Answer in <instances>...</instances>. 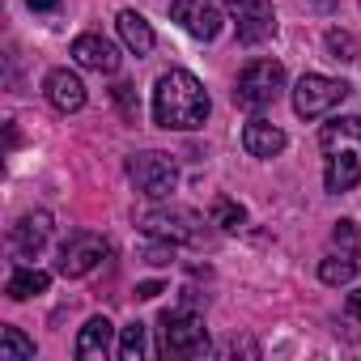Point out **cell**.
<instances>
[{
  "mask_svg": "<svg viewBox=\"0 0 361 361\" xmlns=\"http://www.w3.org/2000/svg\"><path fill=\"white\" fill-rule=\"evenodd\" d=\"M353 276H357V251H340V247H336V251L319 264V281L331 285V289H336V285H348Z\"/></svg>",
  "mask_w": 361,
  "mask_h": 361,
  "instance_id": "ac0fdd59",
  "label": "cell"
},
{
  "mask_svg": "<svg viewBox=\"0 0 361 361\" xmlns=\"http://www.w3.org/2000/svg\"><path fill=\"white\" fill-rule=\"evenodd\" d=\"M209 90L188 68H170L153 85V123L166 132H196L209 119Z\"/></svg>",
  "mask_w": 361,
  "mask_h": 361,
  "instance_id": "6da1fadb",
  "label": "cell"
},
{
  "mask_svg": "<svg viewBox=\"0 0 361 361\" xmlns=\"http://www.w3.org/2000/svg\"><path fill=\"white\" fill-rule=\"evenodd\" d=\"M348 314L361 323V289H353V293H348Z\"/></svg>",
  "mask_w": 361,
  "mask_h": 361,
  "instance_id": "4316f807",
  "label": "cell"
},
{
  "mask_svg": "<svg viewBox=\"0 0 361 361\" xmlns=\"http://www.w3.org/2000/svg\"><path fill=\"white\" fill-rule=\"evenodd\" d=\"M323 149V188L331 196L353 192L361 183V115H340L319 132Z\"/></svg>",
  "mask_w": 361,
  "mask_h": 361,
  "instance_id": "7a4b0ae2",
  "label": "cell"
},
{
  "mask_svg": "<svg viewBox=\"0 0 361 361\" xmlns=\"http://www.w3.org/2000/svg\"><path fill=\"white\" fill-rule=\"evenodd\" d=\"M47 285H51V276H47V272H39V268H13V276H9V285H5V293H9L13 302H30V298L47 293Z\"/></svg>",
  "mask_w": 361,
  "mask_h": 361,
  "instance_id": "e0dca14e",
  "label": "cell"
},
{
  "mask_svg": "<svg viewBox=\"0 0 361 361\" xmlns=\"http://www.w3.org/2000/svg\"><path fill=\"white\" fill-rule=\"evenodd\" d=\"M111 94H115V102H119V111H123V115H128V119H136V111H140V102H136V90H132V85H123V81H119V85H115V90H111Z\"/></svg>",
  "mask_w": 361,
  "mask_h": 361,
  "instance_id": "d4e9b609",
  "label": "cell"
},
{
  "mask_svg": "<svg viewBox=\"0 0 361 361\" xmlns=\"http://www.w3.org/2000/svg\"><path fill=\"white\" fill-rule=\"evenodd\" d=\"M226 9L234 18V30H238V43L247 47H259L276 35V13L268 0H226Z\"/></svg>",
  "mask_w": 361,
  "mask_h": 361,
  "instance_id": "9c48e42d",
  "label": "cell"
},
{
  "mask_svg": "<svg viewBox=\"0 0 361 361\" xmlns=\"http://www.w3.org/2000/svg\"><path fill=\"white\" fill-rule=\"evenodd\" d=\"M43 90H47V102H51L60 115H73V111L85 106V85H81V77L68 73V68H51L47 81H43Z\"/></svg>",
  "mask_w": 361,
  "mask_h": 361,
  "instance_id": "4fadbf2b",
  "label": "cell"
},
{
  "mask_svg": "<svg viewBox=\"0 0 361 361\" xmlns=\"http://www.w3.org/2000/svg\"><path fill=\"white\" fill-rule=\"evenodd\" d=\"M149 353V340H145V323H128L123 336H119V357L123 361H140Z\"/></svg>",
  "mask_w": 361,
  "mask_h": 361,
  "instance_id": "7402d4cb",
  "label": "cell"
},
{
  "mask_svg": "<svg viewBox=\"0 0 361 361\" xmlns=\"http://www.w3.org/2000/svg\"><path fill=\"white\" fill-rule=\"evenodd\" d=\"M170 18L183 26L192 39H200V43H213L221 35V13H217L213 0H174Z\"/></svg>",
  "mask_w": 361,
  "mask_h": 361,
  "instance_id": "30bf717a",
  "label": "cell"
},
{
  "mask_svg": "<svg viewBox=\"0 0 361 361\" xmlns=\"http://www.w3.org/2000/svg\"><path fill=\"white\" fill-rule=\"evenodd\" d=\"M73 60H77L81 68H90V73H102V77L119 73V51H115V43H106L102 35H77V39H73Z\"/></svg>",
  "mask_w": 361,
  "mask_h": 361,
  "instance_id": "7c38bea8",
  "label": "cell"
},
{
  "mask_svg": "<svg viewBox=\"0 0 361 361\" xmlns=\"http://www.w3.org/2000/svg\"><path fill=\"white\" fill-rule=\"evenodd\" d=\"M281 94H285V64L281 60H251L234 81V102L251 115L276 106Z\"/></svg>",
  "mask_w": 361,
  "mask_h": 361,
  "instance_id": "277c9868",
  "label": "cell"
},
{
  "mask_svg": "<svg viewBox=\"0 0 361 361\" xmlns=\"http://www.w3.org/2000/svg\"><path fill=\"white\" fill-rule=\"evenodd\" d=\"M348 94H353L348 81H336V77H323V73H306V77L293 85V111H298L302 119H323V115H331Z\"/></svg>",
  "mask_w": 361,
  "mask_h": 361,
  "instance_id": "52a82bcc",
  "label": "cell"
},
{
  "mask_svg": "<svg viewBox=\"0 0 361 361\" xmlns=\"http://www.w3.org/2000/svg\"><path fill=\"white\" fill-rule=\"evenodd\" d=\"M140 259H145V264H153V268H166V264L174 259V243H166V238H153V243L140 251Z\"/></svg>",
  "mask_w": 361,
  "mask_h": 361,
  "instance_id": "603a6c76",
  "label": "cell"
},
{
  "mask_svg": "<svg viewBox=\"0 0 361 361\" xmlns=\"http://www.w3.org/2000/svg\"><path fill=\"white\" fill-rule=\"evenodd\" d=\"M331 247H340V251H357V226L344 217V221H336V230H331Z\"/></svg>",
  "mask_w": 361,
  "mask_h": 361,
  "instance_id": "cb8c5ba5",
  "label": "cell"
},
{
  "mask_svg": "<svg viewBox=\"0 0 361 361\" xmlns=\"http://www.w3.org/2000/svg\"><path fill=\"white\" fill-rule=\"evenodd\" d=\"M217 230H226V234H238L243 226H247V209L238 204V200H230V196H217L213 200V217H209Z\"/></svg>",
  "mask_w": 361,
  "mask_h": 361,
  "instance_id": "ffe728a7",
  "label": "cell"
},
{
  "mask_svg": "<svg viewBox=\"0 0 361 361\" xmlns=\"http://www.w3.org/2000/svg\"><path fill=\"white\" fill-rule=\"evenodd\" d=\"M128 178L132 188L149 200H170L174 188H178V161L161 149H145V153H132L128 157Z\"/></svg>",
  "mask_w": 361,
  "mask_h": 361,
  "instance_id": "5b68a950",
  "label": "cell"
},
{
  "mask_svg": "<svg viewBox=\"0 0 361 361\" xmlns=\"http://www.w3.org/2000/svg\"><path fill=\"white\" fill-rule=\"evenodd\" d=\"M47 238H51V213H43V209L18 217L13 230H9V247H13L22 259H35V255L47 247Z\"/></svg>",
  "mask_w": 361,
  "mask_h": 361,
  "instance_id": "8fae6325",
  "label": "cell"
},
{
  "mask_svg": "<svg viewBox=\"0 0 361 361\" xmlns=\"http://www.w3.org/2000/svg\"><path fill=\"white\" fill-rule=\"evenodd\" d=\"M243 149L251 153V157H276L281 149H285V132L276 128V123H268V119H251L247 128H243Z\"/></svg>",
  "mask_w": 361,
  "mask_h": 361,
  "instance_id": "9a60e30c",
  "label": "cell"
},
{
  "mask_svg": "<svg viewBox=\"0 0 361 361\" xmlns=\"http://www.w3.org/2000/svg\"><path fill=\"white\" fill-rule=\"evenodd\" d=\"M161 293V281H145V285H136V298L140 302H149V298H157Z\"/></svg>",
  "mask_w": 361,
  "mask_h": 361,
  "instance_id": "484cf974",
  "label": "cell"
},
{
  "mask_svg": "<svg viewBox=\"0 0 361 361\" xmlns=\"http://www.w3.org/2000/svg\"><path fill=\"white\" fill-rule=\"evenodd\" d=\"M319 5H331V0H319Z\"/></svg>",
  "mask_w": 361,
  "mask_h": 361,
  "instance_id": "f1b7e54d",
  "label": "cell"
},
{
  "mask_svg": "<svg viewBox=\"0 0 361 361\" xmlns=\"http://www.w3.org/2000/svg\"><path fill=\"white\" fill-rule=\"evenodd\" d=\"M111 344H115V327H111V319H106V314H94V319L81 327L73 353H77L81 361H102V357L111 353Z\"/></svg>",
  "mask_w": 361,
  "mask_h": 361,
  "instance_id": "5bb4252c",
  "label": "cell"
},
{
  "mask_svg": "<svg viewBox=\"0 0 361 361\" xmlns=\"http://www.w3.org/2000/svg\"><path fill=\"white\" fill-rule=\"evenodd\" d=\"M35 340L22 327H5L0 331V361H35Z\"/></svg>",
  "mask_w": 361,
  "mask_h": 361,
  "instance_id": "d6986e66",
  "label": "cell"
},
{
  "mask_svg": "<svg viewBox=\"0 0 361 361\" xmlns=\"http://www.w3.org/2000/svg\"><path fill=\"white\" fill-rule=\"evenodd\" d=\"M106 255H111V243H106L102 234H94V230H73V234H68V243L60 247L56 272H60V276H68V281H77V276H90Z\"/></svg>",
  "mask_w": 361,
  "mask_h": 361,
  "instance_id": "ba28073f",
  "label": "cell"
},
{
  "mask_svg": "<svg viewBox=\"0 0 361 361\" xmlns=\"http://www.w3.org/2000/svg\"><path fill=\"white\" fill-rule=\"evenodd\" d=\"M26 5H30L35 13H47V9H56V5H60V0H26Z\"/></svg>",
  "mask_w": 361,
  "mask_h": 361,
  "instance_id": "83f0119b",
  "label": "cell"
},
{
  "mask_svg": "<svg viewBox=\"0 0 361 361\" xmlns=\"http://www.w3.org/2000/svg\"><path fill=\"white\" fill-rule=\"evenodd\" d=\"M149 238H166V243H204V217L196 209H183V204H161V209H149L140 213L136 221Z\"/></svg>",
  "mask_w": 361,
  "mask_h": 361,
  "instance_id": "8992f818",
  "label": "cell"
},
{
  "mask_svg": "<svg viewBox=\"0 0 361 361\" xmlns=\"http://www.w3.org/2000/svg\"><path fill=\"white\" fill-rule=\"evenodd\" d=\"M115 26H119V39H123V47H128L132 56H149V51H153V26H149L136 9H123Z\"/></svg>",
  "mask_w": 361,
  "mask_h": 361,
  "instance_id": "2e32d148",
  "label": "cell"
},
{
  "mask_svg": "<svg viewBox=\"0 0 361 361\" xmlns=\"http://www.w3.org/2000/svg\"><path fill=\"white\" fill-rule=\"evenodd\" d=\"M323 47H327V60H336V64H353L357 51H361L348 30H327V35H323Z\"/></svg>",
  "mask_w": 361,
  "mask_h": 361,
  "instance_id": "44dd1931",
  "label": "cell"
},
{
  "mask_svg": "<svg viewBox=\"0 0 361 361\" xmlns=\"http://www.w3.org/2000/svg\"><path fill=\"white\" fill-rule=\"evenodd\" d=\"M157 353L170 357V361H196V357H209L213 340H209V327L204 319L196 314V306H174V310H161L157 319Z\"/></svg>",
  "mask_w": 361,
  "mask_h": 361,
  "instance_id": "3957f363",
  "label": "cell"
}]
</instances>
